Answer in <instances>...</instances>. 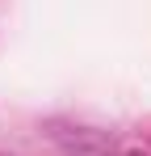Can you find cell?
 I'll list each match as a JSON object with an SVG mask.
<instances>
[{"instance_id": "7a4b0ae2", "label": "cell", "mask_w": 151, "mask_h": 156, "mask_svg": "<svg viewBox=\"0 0 151 156\" xmlns=\"http://www.w3.org/2000/svg\"><path fill=\"white\" fill-rule=\"evenodd\" d=\"M126 156H147V152H126Z\"/></svg>"}, {"instance_id": "6da1fadb", "label": "cell", "mask_w": 151, "mask_h": 156, "mask_svg": "<svg viewBox=\"0 0 151 156\" xmlns=\"http://www.w3.org/2000/svg\"><path fill=\"white\" fill-rule=\"evenodd\" d=\"M59 152L63 156H113V135L92 127H72V131H59L55 135Z\"/></svg>"}]
</instances>
